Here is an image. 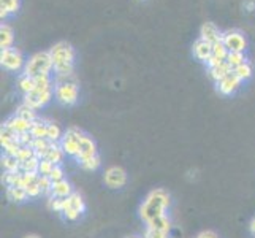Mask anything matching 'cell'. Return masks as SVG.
<instances>
[{
    "label": "cell",
    "instance_id": "28",
    "mask_svg": "<svg viewBox=\"0 0 255 238\" xmlns=\"http://www.w3.org/2000/svg\"><path fill=\"white\" fill-rule=\"evenodd\" d=\"M64 151H62V148H60V143H54L52 145V148L48 151L46 157L49 162H52L54 165H60V162H62V159H64Z\"/></svg>",
    "mask_w": 255,
    "mask_h": 238
},
{
    "label": "cell",
    "instance_id": "16",
    "mask_svg": "<svg viewBox=\"0 0 255 238\" xmlns=\"http://www.w3.org/2000/svg\"><path fill=\"white\" fill-rule=\"evenodd\" d=\"M228 56V49L225 48V45L222 41H217L213 45V54H211L209 62L206 64V68L209 67H216V65H221L222 62L227 60Z\"/></svg>",
    "mask_w": 255,
    "mask_h": 238
},
{
    "label": "cell",
    "instance_id": "42",
    "mask_svg": "<svg viewBox=\"0 0 255 238\" xmlns=\"http://www.w3.org/2000/svg\"><path fill=\"white\" fill-rule=\"evenodd\" d=\"M48 178H49L52 183L60 181V180H65V173H64V170H62V167H60V165H54V169L51 170V173H49Z\"/></svg>",
    "mask_w": 255,
    "mask_h": 238
},
{
    "label": "cell",
    "instance_id": "23",
    "mask_svg": "<svg viewBox=\"0 0 255 238\" xmlns=\"http://www.w3.org/2000/svg\"><path fill=\"white\" fill-rule=\"evenodd\" d=\"M30 135L33 138H46L48 135V119L37 118L32 122L30 127Z\"/></svg>",
    "mask_w": 255,
    "mask_h": 238
},
{
    "label": "cell",
    "instance_id": "25",
    "mask_svg": "<svg viewBox=\"0 0 255 238\" xmlns=\"http://www.w3.org/2000/svg\"><path fill=\"white\" fill-rule=\"evenodd\" d=\"M146 227H152V229H157V231L170 232L171 231V219L166 216V215L157 216V218L151 219L149 223H146Z\"/></svg>",
    "mask_w": 255,
    "mask_h": 238
},
{
    "label": "cell",
    "instance_id": "19",
    "mask_svg": "<svg viewBox=\"0 0 255 238\" xmlns=\"http://www.w3.org/2000/svg\"><path fill=\"white\" fill-rule=\"evenodd\" d=\"M14 43V30L10 24H0V49L11 48Z\"/></svg>",
    "mask_w": 255,
    "mask_h": 238
},
{
    "label": "cell",
    "instance_id": "18",
    "mask_svg": "<svg viewBox=\"0 0 255 238\" xmlns=\"http://www.w3.org/2000/svg\"><path fill=\"white\" fill-rule=\"evenodd\" d=\"M206 72H208V76H209V79L211 81H214V84L216 83H219L221 79H224L228 73H232L233 72V68L227 64V60L225 62H222L221 65H216V67H209V68H206Z\"/></svg>",
    "mask_w": 255,
    "mask_h": 238
},
{
    "label": "cell",
    "instance_id": "12",
    "mask_svg": "<svg viewBox=\"0 0 255 238\" xmlns=\"http://www.w3.org/2000/svg\"><path fill=\"white\" fill-rule=\"evenodd\" d=\"M192 54L198 60V62L208 64L209 59H211V54H213V45L198 37L192 45Z\"/></svg>",
    "mask_w": 255,
    "mask_h": 238
},
{
    "label": "cell",
    "instance_id": "38",
    "mask_svg": "<svg viewBox=\"0 0 255 238\" xmlns=\"http://www.w3.org/2000/svg\"><path fill=\"white\" fill-rule=\"evenodd\" d=\"M17 159H19V162H25V161H29V159H33V157H37V154H35V151L30 148V146H22L19 149V153H17L16 156Z\"/></svg>",
    "mask_w": 255,
    "mask_h": 238
},
{
    "label": "cell",
    "instance_id": "34",
    "mask_svg": "<svg viewBox=\"0 0 255 238\" xmlns=\"http://www.w3.org/2000/svg\"><path fill=\"white\" fill-rule=\"evenodd\" d=\"M62 130H60V127L56 124V122L52 121H48V135L46 138L49 140V142H54V143H59L60 138H62Z\"/></svg>",
    "mask_w": 255,
    "mask_h": 238
},
{
    "label": "cell",
    "instance_id": "1",
    "mask_svg": "<svg viewBox=\"0 0 255 238\" xmlns=\"http://www.w3.org/2000/svg\"><path fill=\"white\" fill-rule=\"evenodd\" d=\"M49 54L54 65V76H67L73 75L76 51L70 41L60 40L49 48Z\"/></svg>",
    "mask_w": 255,
    "mask_h": 238
},
{
    "label": "cell",
    "instance_id": "2",
    "mask_svg": "<svg viewBox=\"0 0 255 238\" xmlns=\"http://www.w3.org/2000/svg\"><path fill=\"white\" fill-rule=\"evenodd\" d=\"M171 205V197L165 189H154L144 197L143 204L139 205V218L144 223H149L151 219L165 215V211Z\"/></svg>",
    "mask_w": 255,
    "mask_h": 238
},
{
    "label": "cell",
    "instance_id": "7",
    "mask_svg": "<svg viewBox=\"0 0 255 238\" xmlns=\"http://www.w3.org/2000/svg\"><path fill=\"white\" fill-rule=\"evenodd\" d=\"M86 134L80 129V127H68L62 138H60V148H62V151L67 154V156H72V157H76L78 156V151H80V145H81V140Z\"/></svg>",
    "mask_w": 255,
    "mask_h": 238
},
{
    "label": "cell",
    "instance_id": "32",
    "mask_svg": "<svg viewBox=\"0 0 255 238\" xmlns=\"http://www.w3.org/2000/svg\"><path fill=\"white\" fill-rule=\"evenodd\" d=\"M246 60H249L248 56H246V52H228V56H227V64L232 68L240 67Z\"/></svg>",
    "mask_w": 255,
    "mask_h": 238
},
{
    "label": "cell",
    "instance_id": "6",
    "mask_svg": "<svg viewBox=\"0 0 255 238\" xmlns=\"http://www.w3.org/2000/svg\"><path fill=\"white\" fill-rule=\"evenodd\" d=\"M25 60L27 59H24L21 49H17L16 46L0 49V65H2V68L6 70V72H11V73L22 72Z\"/></svg>",
    "mask_w": 255,
    "mask_h": 238
},
{
    "label": "cell",
    "instance_id": "24",
    "mask_svg": "<svg viewBox=\"0 0 255 238\" xmlns=\"http://www.w3.org/2000/svg\"><path fill=\"white\" fill-rule=\"evenodd\" d=\"M6 199L13 202V204H24L25 200H29L27 192L24 188H6Z\"/></svg>",
    "mask_w": 255,
    "mask_h": 238
},
{
    "label": "cell",
    "instance_id": "35",
    "mask_svg": "<svg viewBox=\"0 0 255 238\" xmlns=\"http://www.w3.org/2000/svg\"><path fill=\"white\" fill-rule=\"evenodd\" d=\"M40 176V175H38ZM38 176L35 180H32L27 186H25V192H27L29 199H38L40 196H43L41 194V189H40V184H38Z\"/></svg>",
    "mask_w": 255,
    "mask_h": 238
},
{
    "label": "cell",
    "instance_id": "45",
    "mask_svg": "<svg viewBox=\"0 0 255 238\" xmlns=\"http://www.w3.org/2000/svg\"><path fill=\"white\" fill-rule=\"evenodd\" d=\"M244 8H248V11H254V8H255V3H254V0H246V2L243 3Z\"/></svg>",
    "mask_w": 255,
    "mask_h": 238
},
{
    "label": "cell",
    "instance_id": "30",
    "mask_svg": "<svg viewBox=\"0 0 255 238\" xmlns=\"http://www.w3.org/2000/svg\"><path fill=\"white\" fill-rule=\"evenodd\" d=\"M14 114H17V116H21V118H24V119H27V121H30V122H33L35 119L38 118V116H37V110L30 108L29 105H25V103L19 105V107L16 108V113H14Z\"/></svg>",
    "mask_w": 255,
    "mask_h": 238
},
{
    "label": "cell",
    "instance_id": "4",
    "mask_svg": "<svg viewBox=\"0 0 255 238\" xmlns=\"http://www.w3.org/2000/svg\"><path fill=\"white\" fill-rule=\"evenodd\" d=\"M54 99L64 107H73L80 100V83L73 75L54 76Z\"/></svg>",
    "mask_w": 255,
    "mask_h": 238
},
{
    "label": "cell",
    "instance_id": "26",
    "mask_svg": "<svg viewBox=\"0 0 255 238\" xmlns=\"http://www.w3.org/2000/svg\"><path fill=\"white\" fill-rule=\"evenodd\" d=\"M233 72H235L236 76L241 79L243 83H246V81H249V79L254 76V65H252L251 60H246V62L241 64L240 67L233 68Z\"/></svg>",
    "mask_w": 255,
    "mask_h": 238
},
{
    "label": "cell",
    "instance_id": "37",
    "mask_svg": "<svg viewBox=\"0 0 255 238\" xmlns=\"http://www.w3.org/2000/svg\"><path fill=\"white\" fill-rule=\"evenodd\" d=\"M64 200L65 199H59V197L49 196L48 197V208L51 211H54V213H62V210H64Z\"/></svg>",
    "mask_w": 255,
    "mask_h": 238
},
{
    "label": "cell",
    "instance_id": "31",
    "mask_svg": "<svg viewBox=\"0 0 255 238\" xmlns=\"http://www.w3.org/2000/svg\"><path fill=\"white\" fill-rule=\"evenodd\" d=\"M21 172L17 173H10V172H5L3 176H2V181L6 188H21Z\"/></svg>",
    "mask_w": 255,
    "mask_h": 238
},
{
    "label": "cell",
    "instance_id": "5",
    "mask_svg": "<svg viewBox=\"0 0 255 238\" xmlns=\"http://www.w3.org/2000/svg\"><path fill=\"white\" fill-rule=\"evenodd\" d=\"M22 72L32 78H40V76H52L54 72V65H52V59L49 51H38L32 54L27 60Z\"/></svg>",
    "mask_w": 255,
    "mask_h": 238
},
{
    "label": "cell",
    "instance_id": "48",
    "mask_svg": "<svg viewBox=\"0 0 255 238\" xmlns=\"http://www.w3.org/2000/svg\"><path fill=\"white\" fill-rule=\"evenodd\" d=\"M128 238H141V237H128Z\"/></svg>",
    "mask_w": 255,
    "mask_h": 238
},
{
    "label": "cell",
    "instance_id": "27",
    "mask_svg": "<svg viewBox=\"0 0 255 238\" xmlns=\"http://www.w3.org/2000/svg\"><path fill=\"white\" fill-rule=\"evenodd\" d=\"M2 167H3L5 172H10V173L21 172V162H19V159H17L16 156L3 154L2 156Z\"/></svg>",
    "mask_w": 255,
    "mask_h": 238
},
{
    "label": "cell",
    "instance_id": "22",
    "mask_svg": "<svg viewBox=\"0 0 255 238\" xmlns=\"http://www.w3.org/2000/svg\"><path fill=\"white\" fill-rule=\"evenodd\" d=\"M16 84H17V89H19V92L22 95L29 94L30 91L35 89V78L25 75L24 72H21L19 75H17V79H16Z\"/></svg>",
    "mask_w": 255,
    "mask_h": 238
},
{
    "label": "cell",
    "instance_id": "13",
    "mask_svg": "<svg viewBox=\"0 0 255 238\" xmlns=\"http://www.w3.org/2000/svg\"><path fill=\"white\" fill-rule=\"evenodd\" d=\"M222 33L224 32L217 27V24L211 21L203 22L200 27V38H203L205 41L211 43V45H214L217 41H222Z\"/></svg>",
    "mask_w": 255,
    "mask_h": 238
},
{
    "label": "cell",
    "instance_id": "36",
    "mask_svg": "<svg viewBox=\"0 0 255 238\" xmlns=\"http://www.w3.org/2000/svg\"><path fill=\"white\" fill-rule=\"evenodd\" d=\"M38 165H40V159L38 157H33L29 159L21 164V172L22 173H38Z\"/></svg>",
    "mask_w": 255,
    "mask_h": 238
},
{
    "label": "cell",
    "instance_id": "43",
    "mask_svg": "<svg viewBox=\"0 0 255 238\" xmlns=\"http://www.w3.org/2000/svg\"><path fill=\"white\" fill-rule=\"evenodd\" d=\"M17 142L21 143V146H30L33 142V137L30 135V132H25V134L17 135Z\"/></svg>",
    "mask_w": 255,
    "mask_h": 238
},
{
    "label": "cell",
    "instance_id": "44",
    "mask_svg": "<svg viewBox=\"0 0 255 238\" xmlns=\"http://www.w3.org/2000/svg\"><path fill=\"white\" fill-rule=\"evenodd\" d=\"M197 238H219V237H217V234L213 232V231H203V232H200V234L197 235Z\"/></svg>",
    "mask_w": 255,
    "mask_h": 238
},
{
    "label": "cell",
    "instance_id": "10",
    "mask_svg": "<svg viewBox=\"0 0 255 238\" xmlns=\"http://www.w3.org/2000/svg\"><path fill=\"white\" fill-rule=\"evenodd\" d=\"M103 181L110 189H121L127 184V172L122 167H110L105 172Z\"/></svg>",
    "mask_w": 255,
    "mask_h": 238
},
{
    "label": "cell",
    "instance_id": "46",
    "mask_svg": "<svg viewBox=\"0 0 255 238\" xmlns=\"http://www.w3.org/2000/svg\"><path fill=\"white\" fill-rule=\"evenodd\" d=\"M249 231H251V234L255 237V218L251 221V224H249Z\"/></svg>",
    "mask_w": 255,
    "mask_h": 238
},
{
    "label": "cell",
    "instance_id": "39",
    "mask_svg": "<svg viewBox=\"0 0 255 238\" xmlns=\"http://www.w3.org/2000/svg\"><path fill=\"white\" fill-rule=\"evenodd\" d=\"M143 238H170V232L157 231V229H152V227H146Z\"/></svg>",
    "mask_w": 255,
    "mask_h": 238
},
{
    "label": "cell",
    "instance_id": "3",
    "mask_svg": "<svg viewBox=\"0 0 255 238\" xmlns=\"http://www.w3.org/2000/svg\"><path fill=\"white\" fill-rule=\"evenodd\" d=\"M25 105L33 110H41L54 99V79L52 76H40L35 78V89L29 94L22 95Z\"/></svg>",
    "mask_w": 255,
    "mask_h": 238
},
{
    "label": "cell",
    "instance_id": "15",
    "mask_svg": "<svg viewBox=\"0 0 255 238\" xmlns=\"http://www.w3.org/2000/svg\"><path fill=\"white\" fill-rule=\"evenodd\" d=\"M21 10V0H0V19L5 22L8 17L17 14Z\"/></svg>",
    "mask_w": 255,
    "mask_h": 238
},
{
    "label": "cell",
    "instance_id": "20",
    "mask_svg": "<svg viewBox=\"0 0 255 238\" xmlns=\"http://www.w3.org/2000/svg\"><path fill=\"white\" fill-rule=\"evenodd\" d=\"M73 194L72 189V184H70L67 180H60L52 183V191H51V196L52 197H59V199H67Z\"/></svg>",
    "mask_w": 255,
    "mask_h": 238
},
{
    "label": "cell",
    "instance_id": "33",
    "mask_svg": "<svg viewBox=\"0 0 255 238\" xmlns=\"http://www.w3.org/2000/svg\"><path fill=\"white\" fill-rule=\"evenodd\" d=\"M78 164H80V167H81L83 170H86V172H95L102 165L99 154L94 156V157H89V159H84V161H80Z\"/></svg>",
    "mask_w": 255,
    "mask_h": 238
},
{
    "label": "cell",
    "instance_id": "21",
    "mask_svg": "<svg viewBox=\"0 0 255 238\" xmlns=\"http://www.w3.org/2000/svg\"><path fill=\"white\" fill-rule=\"evenodd\" d=\"M52 145H54V142H49L48 138H33L30 148L35 151L38 159H45L48 151L52 148Z\"/></svg>",
    "mask_w": 255,
    "mask_h": 238
},
{
    "label": "cell",
    "instance_id": "47",
    "mask_svg": "<svg viewBox=\"0 0 255 238\" xmlns=\"http://www.w3.org/2000/svg\"><path fill=\"white\" fill-rule=\"evenodd\" d=\"M22 238H41V237L35 235V234H29V235H25V237H22Z\"/></svg>",
    "mask_w": 255,
    "mask_h": 238
},
{
    "label": "cell",
    "instance_id": "17",
    "mask_svg": "<svg viewBox=\"0 0 255 238\" xmlns=\"http://www.w3.org/2000/svg\"><path fill=\"white\" fill-rule=\"evenodd\" d=\"M5 124L8 127H11L17 135H19V134H25V132H30V127H32V122L30 121L24 119L21 116H17V114H13V116L8 118L5 121Z\"/></svg>",
    "mask_w": 255,
    "mask_h": 238
},
{
    "label": "cell",
    "instance_id": "29",
    "mask_svg": "<svg viewBox=\"0 0 255 238\" xmlns=\"http://www.w3.org/2000/svg\"><path fill=\"white\" fill-rule=\"evenodd\" d=\"M13 140H17V134L11 129V127H8L5 122L2 124V127H0V145H6V143H10L13 142Z\"/></svg>",
    "mask_w": 255,
    "mask_h": 238
},
{
    "label": "cell",
    "instance_id": "14",
    "mask_svg": "<svg viewBox=\"0 0 255 238\" xmlns=\"http://www.w3.org/2000/svg\"><path fill=\"white\" fill-rule=\"evenodd\" d=\"M97 154H99V153H97V145L92 140V137L84 135L83 140H81V145H80V151H78V156L75 157L76 162L84 161V159H89V157H94Z\"/></svg>",
    "mask_w": 255,
    "mask_h": 238
},
{
    "label": "cell",
    "instance_id": "9",
    "mask_svg": "<svg viewBox=\"0 0 255 238\" xmlns=\"http://www.w3.org/2000/svg\"><path fill=\"white\" fill-rule=\"evenodd\" d=\"M84 211H86V204L81 197V194L73 192L72 196L64 200V210L60 215H62L67 221H76Z\"/></svg>",
    "mask_w": 255,
    "mask_h": 238
},
{
    "label": "cell",
    "instance_id": "40",
    "mask_svg": "<svg viewBox=\"0 0 255 238\" xmlns=\"http://www.w3.org/2000/svg\"><path fill=\"white\" fill-rule=\"evenodd\" d=\"M38 184H40V189H41L43 196H51L52 181L48 178V176H38Z\"/></svg>",
    "mask_w": 255,
    "mask_h": 238
},
{
    "label": "cell",
    "instance_id": "41",
    "mask_svg": "<svg viewBox=\"0 0 255 238\" xmlns=\"http://www.w3.org/2000/svg\"><path fill=\"white\" fill-rule=\"evenodd\" d=\"M52 169H54V164L49 162L48 159H40V165H38V175L40 176H49Z\"/></svg>",
    "mask_w": 255,
    "mask_h": 238
},
{
    "label": "cell",
    "instance_id": "8",
    "mask_svg": "<svg viewBox=\"0 0 255 238\" xmlns=\"http://www.w3.org/2000/svg\"><path fill=\"white\" fill-rule=\"evenodd\" d=\"M222 43L228 52H246L248 49V38L240 29H227L222 33Z\"/></svg>",
    "mask_w": 255,
    "mask_h": 238
},
{
    "label": "cell",
    "instance_id": "11",
    "mask_svg": "<svg viewBox=\"0 0 255 238\" xmlns=\"http://www.w3.org/2000/svg\"><path fill=\"white\" fill-rule=\"evenodd\" d=\"M241 86H243V81L235 75V72H232V73H228L224 79H221L219 83H216V91L221 95L228 97V95H233Z\"/></svg>",
    "mask_w": 255,
    "mask_h": 238
}]
</instances>
